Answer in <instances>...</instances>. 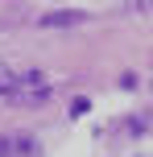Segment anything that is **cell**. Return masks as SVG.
<instances>
[{
  "label": "cell",
  "instance_id": "obj_3",
  "mask_svg": "<svg viewBox=\"0 0 153 157\" xmlns=\"http://www.w3.org/2000/svg\"><path fill=\"white\" fill-rule=\"evenodd\" d=\"M17 83H21V78H17V75L0 71V95H17Z\"/></svg>",
  "mask_w": 153,
  "mask_h": 157
},
{
  "label": "cell",
  "instance_id": "obj_5",
  "mask_svg": "<svg viewBox=\"0 0 153 157\" xmlns=\"http://www.w3.org/2000/svg\"><path fill=\"white\" fill-rule=\"evenodd\" d=\"M0 157H8V136H0Z\"/></svg>",
  "mask_w": 153,
  "mask_h": 157
},
{
  "label": "cell",
  "instance_id": "obj_2",
  "mask_svg": "<svg viewBox=\"0 0 153 157\" xmlns=\"http://www.w3.org/2000/svg\"><path fill=\"white\" fill-rule=\"evenodd\" d=\"M75 21H83V13H71V8H66V13H46L41 17V29H58V25H75Z\"/></svg>",
  "mask_w": 153,
  "mask_h": 157
},
{
  "label": "cell",
  "instance_id": "obj_1",
  "mask_svg": "<svg viewBox=\"0 0 153 157\" xmlns=\"http://www.w3.org/2000/svg\"><path fill=\"white\" fill-rule=\"evenodd\" d=\"M8 157H41V149H37L33 136H13L8 141Z\"/></svg>",
  "mask_w": 153,
  "mask_h": 157
},
{
  "label": "cell",
  "instance_id": "obj_4",
  "mask_svg": "<svg viewBox=\"0 0 153 157\" xmlns=\"http://www.w3.org/2000/svg\"><path fill=\"white\" fill-rule=\"evenodd\" d=\"M87 112H91V99H83V95H79V99L71 103V116H87Z\"/></svg>",
  "mask_w": 153,
  "mask_h": 157
}]
</instances>
